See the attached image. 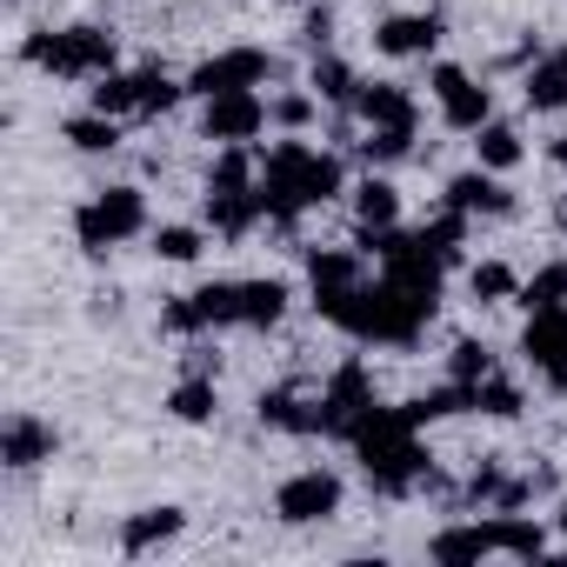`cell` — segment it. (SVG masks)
Segmentation results:
<instances>
[{
    "mask_svg": "<svg viewBox=\"0 0 567 567\" xmlns=\"http://www.w3.org/2000/svg\"><path fill=\"white\" fill-rule=\"evenodd\" d=\"M328 328H341L348 341H374V348H414L441 308V288H414V280H394V274H374L361 288L334 295V301H315Z\"/></svg>",
    "mask_w": 567,
    "mask_h": 567,
    "instance_id": "1",
    "label": "cell"
},
{
    "mask_svg": "<svg viewBox=\"0 0 567 567\" xmlns=\"http://www.w3.org/2000/svg\"><path fill=\"white\" fill-rule=\"evenodd\" d=\"M341 187H348V167H341L334 147H315V141L288 134L260 154V207H267L274 227H295L301 214L328 207Z\"/></svg>",
    "mask_w": 567,
    "mask_h": 567,
    "instance_id": "2",
    "label": "cell"
},
{
    "mask_svg": "<svg viewBox=\"0 0 567 567\" xmlns=\"http://www.w3.org/2000/svg\"><path fill=\"white\" fill-rule=\"evenodd\" d=\"M354 461H361V474H368V487L374 494H421L427 487V474H434V454H427V441H421V421L408 414V401L401 408H374L361 427H354Z\"/></svg>",
    "mask_w": 567,
    "mask_h": 567,
    "instance_id": "3",
    "label": "cell"
},
{
    "mask_svg": "<svg viewBox=\"0 0 567 567\" xmlns=\"http://www.w3.org/2000/svg\"><path fill=\"white\" fill-rule=\"evenodd\" d=\"M21 61H34V68H41V74H54V81H101V74H114L121 41H114L101 21H74V28L28 34Z\"/></svg>",
    "mask_w": 567,
    "mask_h": 567,
    "instance_id": "4",
    "label": "cell"
},
{
    "mask_svg": "<svg viewBox=\"0 0 567 567\" xmlns=\"http://www.w3.org/2000/svg\"><path fill=\"white\" fill-rule=\"evenodd\" d=\"M141 234H147V194L127 187V181L121 187H101V194H87L74 207V240L87 254H114V247H127Z\"/></svg>",
    "mask_w": 567,
    "mask_h": 567,
    "instance_id": "5",
    "label": "cell"
},
{
    "mask_svg": "<svg viewBox=\"0 0 567 567\" xmlns=\"http://www.w3.org/2000/svg\"><path fill=\"white\" fill-rule=\"evenodd\" d=\"M381 401H374V374H368V361H341L328 381H321V434L328 441H354V427L374 414Z\"/></svg>",
    "mask_w": 567,
    "mask_h": 567,
    "instance_id": "6",
    "label": "cell"
},
{
    "mask_svg": "<svg viewBox=\"0 0 567 567\" xmlns=\"http://www.w3.org/2000/svg\"><path fill=\"white\" fill-rule=\"evenodd\" d=\"M280 74V61L267 48H220L207 54L194 74H187V94L194 101H214V94H247V87H267Z\"/></svg>",
    "mask_w": 567,
    "mask_h": 567,
    "instance_id": "7",
    "label": "cell"
},
{
    "mask_svg": "<svg viewBox=\"0 0 567 567\" xmlns=\"http://www.w3.org/2000/svg\"><path fill=\"white\" fill-rule=\"evenodd\" d=\"M341 501H348V487H341V474H334V467H301V474H288V481L274 487V514L288 520V527L334 520V514H341Z\"/></svg>",
    "mask_w": 567,
    "mask_h": 567,
    "instance_id": "8",
    "label": "cell"
},
{
    "mask_svg": "<svg viewBox=\"0 0 567 567\" xmlns=\"http://www.w3.org/2000/svg\"><path fill=\"white\" fill-rule=\"evenodd\" d=\"M267 127H274V114H267L260 87L200 101V141H214V147H247V141H260Z\"/></svg>",
    "mask_w": 567,
    "mask_h": 567,
    "instance_id": "9",
    "label": "cell"
},
{
    "mask_svg": "<svg viewBox=\"0 0 567 567\" xmlns=\"http://www.w3.org/2000/svg\"><path fill=\"white\" fill-rule=\"evenodd\" d=\"M427 87H434V101H441V121H447L454 134H474L481 121H494V87H487V81H474L467 68L441 61V68L427 74Z\"/></svg>",
    "mask_w": 567,
    "mask_h": 567,
    "instance_id": "10",
    "label": "cell"
},
{
    "mask_svg": "<svg viewBox=\"0 0 567 567\" xmlns=\"http://www.w3.org/2000/svg\"><path fill=\"white\" fill-rule=\"evenodd\" d=\"M441 207H454V214H467V220H507V214H514V187L474 161L467 174H454V181L441 187Z\"/></svg>",
    "mask_w": 567,
    "mask_h": 567,
    "instance_id": "11",
    "label": "cell"
},
{
    "mask_svg": "<svg viewBox=\"0 0 567 567\" xmlns=\"http://www.w3.org/2000/svg\"><path fill=\"white\" fill-rule=\"evenodd\" d=\"M520 354L540 381L567 388V308H547V315H527L520 328Z\"/></svg>",
    "mask_w": 567,
    "mask_h": 567,
    "instance_id": "12",
    "label": "cell"
},
{
    "mask_svg": "<svg viewBox=\"0 0 567 567\" xmlns=\"http://www.w3.org/2000/svg\"><path fill=\"white\" fill-rule=\"evenodd\" d=\"M441 34H447V21L427 8V14H388L381 28H374V48L388 54V61H427L434 48H441Z\"/></svg>",
    "mask_w": 567,
    "mask_h": 567,
    "instance_id": "13",
    "label": "cell"
},
{
    "mask_svg": "<svg viewBox=\"0 0 567 567\" xmlns=\"http://www.w3.org/2000/svg\"><path fill=\"white\" fill-rule=\"evenodd\" d=\"M501 554V534H494V514H474V520H454L427 540V560L441 567H474V560H494Z\"/></svg>",
    "mask_w": 567,
    "mask_h": 567,
    "instance_id": "14",
    "label": "cell"
},
{
    "mask_svg": "<svg viewBox=\"0 0 567 567\" xmlns=\"http://www.w3.org/2000/svg\"><path fill=\"white\" fill-rule=\"evenodd\" d=\"M348 114H354V127H421V107L401 81H361Z\"/></svg>",
    "mask_w": 567,
    "mask_h": 567,
    "instance_id": "15",
    "label": "cell"
},
{
    "mask_svg": "<svg viewBox=\"0 0 567 567\" xmlns=\"http://www.w3.org/2000/svg\"><path fill=\"white\" fill-rule=\"evenodd\" d=\"M368 280V254L361 247H308V288L315 301H334L348 288H361Z\"/></svg>",
    "mask_w": 567,
    "mask_h": 567,
    "instance_id": "16",
    "label": "cell"
},
{
    "mask_svg": "<svg viewBox=\"0 0 567 567\" xmlns=\"http://www.w3.org/2000/svg\"><path fill=\"white\" fill-rule=\"evenodd\" d=\"M254 414H260V427H274V434H295V441L321 434V394L308 401V394H295V388H267V394L254 401Z\"/></svg>",
    "mask_w": 567,
    "mask_h": 567,
    "instance_id": "17",
    "label": "cell"
},
{
    "mask_svg": "<svg viewBox=\"0 0 567 567\" xmlns=\"http://www.w3.org/2000/svg\"><path fill=\"white\" fill-rule=\"evenodd\" d=\"M260 220H267L260 187H207V227H214L220 240H247Z\"/></svg>",
    "mask_w": 567,
    "mask_h": 567,
    "instance_id": "18",
    "label": "cell"
},
{
    "mask_svg": "<svg viewBox=\"0 0 567 567\" xmlns=\"http://www.w3.org/2000/svg\"><path fill=\"white\" fill-rule=\"evenodd\" d=\"M54 427L41 421V414H8V427H0V461H8L14 474H28V467H41V461H54Z\"/></svg>",
    "mask_w": 567,
    "mask_h": 567,
    "instance_id": "19",
    "label": "cell"
},
{
    "mask_svg": "<svg viewBox=\"0 0 567 567\" xmlns=\"http://www.w3.org/2000/svg\"><path fill=\"white\" fill-rule=\"evenodd\" d=\"M181 527H187V507H141V514H127L121 520V554H154V547H167V540H181Z\"/></svg>",
    "mask_w": 567,
    "mask_h": 567,
    "instance_id": "20",
    "label": "cell"
},
{
    "mask_svg": "<svg viewBox=\"0 0 567 567\" xmlns=\"http://www.w3.org/2000/svg\"><path fill=\"white\" fill-rule=\"evenodd\" d=\"M354 220H361L368 234H381V227H401V187H394L381 167H368V174L354 181Z\"/></svg>",
    "mask_w": 567,
    "mask_h": 567,
    "instance_id": "21",
    "label": "cell"
},
{
    "mask_svg": "<svg viewBox=\"0 0 567 567\" xmlns=\"http://www.w3.org/2000/svg\"><path fill=\"white\" fill-rule=\"evenodd\" d=\"M288 280H240V328H254V334H267V328H280V315H288Z\"/></svg>",
    "mask_w": 567,
    "mask_h": 567,
    "instance_id": "22",
    "label": "cell"
},
{
    "mask_svg": "<svg viewBox=\"0 0 567 567\" xmlns=\"http://www.w3.org/2000/svg\"><path fill=\"white\" fill-rule=\"evenodd\" d=\"M474 161H481L487 174H514V167L527 161L520 127H514V121H481V127H474Z\"/></svg>",
    "mask_w": 567,
    "mask_h": 567,
    "instance_id": "23",
    "label": "cell"
},
{
    "mask_svg": "<svg viewBox=\"0 0 567 567\" xmlns=\"http://www.w3.org/2000/svg\"><path fill=\"white\" fill-rule=\"evenodd\" d=\"M167 414L187 421V427H207V421L220 414V388H214V374H181L174 394H167Z\"/></svg>",
    "mask_w": 567,
    "mask_h": 567,
    "instance_id": "24",
    "label": "cell"
},
{
    "mask_svg": "<svg viewBox=\"0 0 567 567\" xmlns=\"http://www.w3.org/2000/svg\"><path fill=\"white\" fill-rule=\"evenodd\" d=\"M308 87L321 94V107H354V94H361V74L341 61V54H315V68H308Z\"/></svg>",
    "mask_w": 567,
    "mask_h": 567,
    "instance_id": "25",
    "label": "cell"
},
{
    "mask_svg": "<svg viewBox=\"0 0 567 567\" xmlns=\"http://www.w3.org/2000/svg\"><path fill=\"white\" fill-rule=\"evenodd\" d=\"M520 101L534 107V114H560L567 107V68L547 54V61H534L527 74H520Z\"/></svg>",
    "mask_w": 567,
    "mask_h": 567,
    "instance_id": "26",
    "label": "cell"
},
{
    "mask_svg": "<svg viewBox=\"0 0 567 567\" xmlns=\"http://www.w3.org/2000/svg\"><path fill=\"white\" fill-rule=\"evenodd\" d=\"M87 107H94V114H114V121L141 114V68H134V74H121V68L101 74V81L87 87Z\"/></svg>",
    "mask_w": 567,
    "mask_h": 567,
    "instance_id": "27",
    "label": "cell"
},
{
    "mask_svg": "<svg viewBox=\"0 0 567 567\" xmlns=\"http://www.w3.org/2000/svg\"><path fill=\"white\" fill-rule=\"evenodd\" d=\"M527 315H547V308H567V260H547L520 280V295H514Z\"/></svg>",
    "mask_w": 567,
    "mask_h": 567,
    "instance_id": "28",
    "label": "cell"
},
{
    "mask_svg": "<svg viewBox=\"0 0 567 567\" xmlns=\"http://www.w3.org/2000/svg\"><path fill=\"white\" fill-rule=\"evenodd\" d=\"M61 141H68L74 154H114V147H121V121L87 107V114H74V121L61 127Z\"/></svg>",
    "mask_w": 567,
    "mask_h": 567,
    "instance_id": "29",
    "label": "cell"
},
{
    "mask_svg": "<svg viewBox=\"0 0 567 567\" xmlns=\"http://www.w3.org/2000/svg\"><path fill=\"white\" fill-rule=\"evenodd\" d=\"M494 534H501V554L507 560H540L547 554V527L534 514H494Z\"/></svg>",
    "mask_w": 567,
    "mask_h": 567,
    "instance_id": "30",
    "label": "cell"
},
{
    "mask_svg": "<svg viewBox=\"0 0 567 567\" xmlns=\"http://www.w3.org/2000/svg\"><path fill=\"white\" fill-rule=\"evenodd\" d=\"M414 134H421V127H361L354 154H361L368 167H394V161H408V154H414Z\"/></svg>",
    "mask_w": 567,
    "mask_h": 567,
    "instance_id": "31",
    "label": "cell"
},
{
    "mask_svg": "<svg viewBox=\"0 0 567 567\" xmlns=\"http://www.w3.org/2000/svg\"><path fill=\"white\" fill-rule=\"evenodd\" d=\"M467 295L487 301V308H494V301H514V295H520V274H514L507 260H474V267H467Z\"/></svg>",
    "mask_w": 567,
    "mask_h": 567,
    "instance_id": "32",
    "label": "cell"
},
{
    "mask_svg": "<svg viewBox=\"0 0 567 567\" xmlns=\"http://www.w3.org/2000/svg\"><path fill=\"white\" fill-rule=\"evenodd\" d=\"M267 114H274L280 134H308V127L321 121V94H315V87H301V94H274Z\"/></svg>",
    "mask_w": 567,
    "mask_h": 567,
    "instance_id": "33",
    "label": "cell"
},
{
    "mask_svg": "<svg viewBox=\"0 0 567 567\" xmlns=\"http://www.w3.org/2000/svg\"><path fill=\"white\" fill-rule=\"evenodd\" d=\"M187 101V81H174V74H161V68H141V121H161V114H174Z\"/></svg>",
    "mask_w": 567,
    "mask_h": 567,
    "instance_id": "34",
    "label": "cell"
},
{
    "mask_svg": "<svg viewBox=\"0 0 567 567\" xmlns=\"http://www.w3.org/2000/svg\"><path fill=\"white\" fill-rule=\"evenodd\" d=\"M154 254H161L167 267H187V260L207 254V234H200V227H181V220H174V227H154Z\"/></svg>",
    "mask_w": 567,
    "mask_h": 567,
    "instance_id": "35",
    "label": "cell"
},
{
    "mask_svg": "<svg viewBox=\"0 0 567 567\" xmlns=\"http://www.w3.org/2000/svg\"><path fill=\"white\" fill-rule=\"evenodd\" d=\"M474 414H494V421H514L520 414V388L494 368L487 381H474Z\"/></svg>",
    "mask_w": 567,
    "mask_h": 567,
    "instance_id": "36",
    "label": "cell"
},
{
    "mask_svg": "<svg viewBox=\"0 0 567 567\" xmlns=\"http://www.w3.org/2000/svg\"><path fill=\"white\" fill-rule=\"evenodd\" d=\"M421 234H427V247L454 267V260H461V247H467V214H454V207H447V214H441V220H427Z\"/></svg>",
    "mask_w": 567,
    "mask_h": 567,
    "instance_id": "37",
    "label": "cell"
},
{
    "mask_svg": "<svg viewBox=\"0 0 567 567\" xmlns=\"http://www.w3.org/2000/svg\"><path fill=\"white\" fill-rule=\"evenodd\" d=\"M447 374H454V381H487V374H494V354H487V341H454V354H447Z\"/></svg>",
    "mask_w": 567,
    "mask_h": 567,
    "instance_id": "38",
    "label": "cell"
},
{
    "mask_svg": "<svg viewBox=\"0 0 567 567\" xmlns=\"http://www.w3.org/2000/svg\"><path fill=\"white\" fill-rule=\"evenodd\" d=\"M301 41H308L315 54H328V41H334V14H328V8H315V14L301 21Z\"/></svg>",
    "mask_w": 567,
    "mask_h": 567,
    "instance_id": "39",
    "label": "cell"
},
{
    "mask_svg": "<svg viewBox=\"0 0 567 567\" xmlns=\"http://www.w3.org/2000/svg\"><path fill=\"white\" fill-rule=\"evenodd\" d=\"M547 161H554V167H560V174H567V127H560V134H554V141H547Z\"/></svg>",
    "mask_w": 567,
    "mask_h": 567,
    "instance_id": "40",
    "label": "cell"
},
{
    "mask_svg": "<svg viewBox=\"0 0 567 567\" xmlns=\"http://www.w3.org/2000/svg\"><path fill=\"white\" fill-rule=\"evenodd\" d=\"M554 534H560V540H567V494H560V501H554Z\"/></svg>",
    "mask_w": 567,
    "mask_h": 567,
    "instance_id": "41",
    "label": "cell"
},
{
    "mask_svg": "<svg viewBox=\"0 0 567 567\" xmlns=\"http://www.w3.org/2000/svg\"><path fill=\"white\" fill-rule=\"evenodd\" d=\"M554 220H560V227H567V200H560V207H554Z\"/></svg>",
    "mask_w": 567,
    "mask_h": 567,
    "instance_id": "42",
    "label": "cell"
},
{
    "mask_svg": "<svg viewBox=\"0 0 567 567\" xmlns=\"http://www.w3.org/2000/svg\"><path fill=\"white\" fill-rule=\"evenodd\" d=\"M554 61H560V68H567V48H560V54H554Z\"/></svg>",
    "mask_w": 567,
    "mask_h": 567,
    "instance_id": "43",
    "label": "cell"
}]
</instances>
